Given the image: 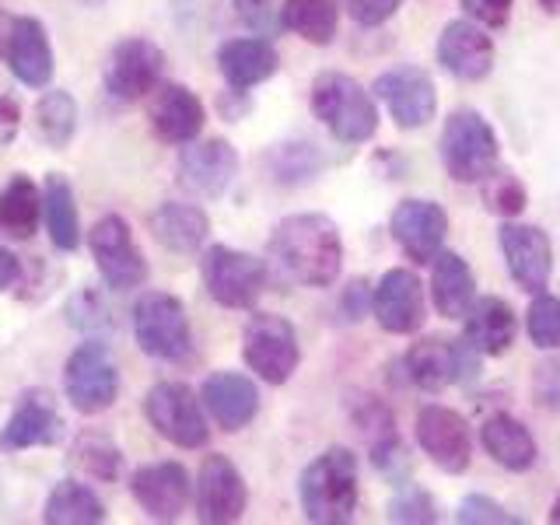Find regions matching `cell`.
Instances as JSON below:
<instances>
[{"label": "cell", "instance_id": "43", "mask_svg": "<svg viewBox=\"0 0 560 525\" xmlns=\"http://www.w3.org/2000/svg\"><path fill=\"white\" fill-rule=\"evenodd\" d=\"M455 522H463V525H518L522 518L512 515V512H504V504H498L494 498L469 494V498H463Z\"/></svg>", "mask_w": 560, "mask_h": 525}, {"label": "cell", "instance_id": "47", "mask_svg": "<svg viewBox=\"0 0 560 525\" xmlns=\"http://www.w3.org/2000/svg\"><path fill=\"white\" fill-rule=\"evenodd\" d=\"M235 14L245 28H253L259 35H273L277 32V18L270 0H235Z\"/></svg>", "mask_w": 560, "mask_h": 525}, {"label": "cell", "instance_id": "6", "mask_svg": "<svg viewBox=\"0 0 560 525\" xmlns=\"http://www.w3.org/2000/svg\"><path fill=\"white\" fill-rule=\"evenodd\" d=\"M207 294L224 308H253L267 291V262L232 245H210L200 259Z\"/></svg>", "mask_w": 560, "mask_h": 525}, {"label": "cell", "instance_id": "32", "mask_svg": "<svg viewBox=\"0 0 560 525\" xmlns=\"http://www.w3.org/2000/svg\"><path fill=\"white\" fill-rule=\"evenodd\" d=\"M43 210H46V224H49L52 245L63 249V253H74L81 245V214H78L74 186L67 183V175H60V172L46 175Z\"/></svg>", "mask_w": 560, "mask_h": 525}, {"label": "cell", "instance_id": "27", "mask_svg": "<svg viewBox=\"0 0 560 525\" xmlns=\"http://www.w3.org/2000/svg\"><path fill=\"white\" fill-rule=\"evenodd\" d=\"M277 67L280 52L273 49L270 39H256V35H249V39H228L218 49V70L235 92H249V88L270 81Z\"/></svg>", "mask_w": 560, "mask_h": 525}, {"label": "cell", "instance_id": "12", "mask_svg": "<svg viewBox=\"0 0 560 525\" xmlns=\"http://www.w3.org/2000/svg\"><path fill=\"white\" fill-rule=\"evenodd\" d=\"M0 57L8 60L11 74L28 88H46L52 81V46L39 18H0Z\"/></svg>", "mask_w": 560, "mask_h": 525}, {"label": "cell", "instance_id": "34", "mask_svg": "<svg viewBox=\"0 0 560 525\" xmlns=\"http://www.w3.org/2000/svg\"><path fill=\"white\" fill-rule=\"evenodd\" d=\"M280 25L312 46H329L340 28V0H284Z\"/></svg>", "mask_w": 560, "mask_h": 525}, {"label": "cell", "instance_id": "1", "mask_svg": "<svg viewBox=\"0 0 560 525\" xmlns=\"http://www.w3.org/2000/svg\"><path fill=\"white\" fill-rule=\"evenodd\" d=\"M270 256L302 288H332L343 270L340 228L326 214H291L270 235Z\"/></svg>", "mask_w": 560, "mask_h": 525}, {"label": "cell", "instance_id": "11", "mask_svg": "<svg viewBox=\"0 0 560 525\" xmlns=\"http://www.w3.org/2000/svg\"><path fill=\"white\" fill-rule=\"evenodd\" d=\"M375 98L385 102L393 122L399 130H420L428 127L438 113V92L428 70H420L413 63H402L393 70H382L375 78Z\"/></svg>", "mask_w": 560, "mask_h": 525}, {"label": "cell", "instance_id": "41", "mask_svg": "<svg viewBox=\"0 0 560 525\" xmlns=\"http://www.w3.org/2000/svg\"><path fill=\"white\" fill-rule=\"evenodd\" d=\"M525 332H529L533 347L557 350L560 347V298L539 291L533 294V305L525 312Z\"/></svg>", "mask_w": 560, "mask_h": 525}, {"label": "cell", "instance_id": "23", "mask_svg": "<svg viewBox=\"0 0 560 525\" xmlns=\"http://www.w3.org/2000/svg\"><path fill=\"white\" fill-rule=\"evenodd\" d=\"M200 399L207 413L214 417V424L228 434L249 428L259 413V389L249 375L242 372H214L203 378Z\"/></svg>", "mask_w": 560, "mask_h": 525}, {"label": "cell", "instance_id": "13", "mask_svg": "<svg viewBox=\"0 0 560 525\" xmlns=\"http://www.w3.org/2000/svg\"><path fill=\"white\" fill-rule=\"evenodd\" d=\"M162 70H165V52L151 39L130 35V39H119L109 52V63H105V92L116 102H140L158 88Z\"/></svg>", "mask_w": 560, "mask_h": 525}, {"label": "cell", "instance_id": "44", "mask_svg": "<svg viewBox=\"0 0 560 525\" xmlns=\"http://www.w3.org/2000/svg\"><path fill=\"white\" fill-rule=\"evenodd\" d=\"M533 399L542 410H560V361H542L533 375Z\"/></svg>", "mask_w": 560, "mask_h": 525}, {"label": "cell", "instance_id": "45", "mask_svg": "<svg viewBox=\"0 0 560 525\" xmlns=\"http://www.w3.org/2000/svg\"><path fill=\"white\" fill-rule=\"evenodd\" d=\"M399 8H402V0H347V11L361 28L385 25Z\"/></svg>", "mask_w": 560, "mask_h": 525}, {"label": "cell", "instance_id": "35", "mask_svg": "<svg viewBox=\"0 0 560 525\" xmlns=\"http://www.w3.org/2000/svg\"><path fill=\"white\" fill-rule=\"evenodd\" d=\"M39 214H43V192L35 189L28 175H14V179L0 189V232L25 242L35 235Z\"/></svg>", "mask_w": 560, "mask_h": 525}, {"label": "cell", "instance_id": "53", "mask_svg": "<svg viewBox=\"0 0 560 525\" xmlns=\"http://www.w3.org/2000/svg\"><path fill=\"white\" fill-rule=\"evenodd\" d=\"M81 4H84V8H102L105 0H81Z\"/></svg>", "mask_w": 560, "mask_h": 525}, {"label": "cell", "instance_id": "22", "mask_svg": "<svg viewBox=\"0 0 560 525\" xmlns=\"http://www.w3.org/2000/svg\"><path fill=\"white\" fill-rule=\"evenodd\" d=\"M133 501L144 508L148 518L158 522H175L189 504L192 483L183 463H148L133 472L130 480Z\"/></svg>", "mask_w": 560, "mask_h": 525}, {"label": "cell", "instance_id": "20", "mask_svg": "<svg viewBox=\"0 0 560 525\" xmlns=\"http://www.w3.org/2000/svg\"><path fill=\"white\" fill-rule=\"evenodd\" d=\"M63 417L57 399L46 389H32L18 399L8 424L0 428V452H25V448H49L63 442Z\"/></svg>", "mask_w": 560, "mask_h": 525}, {"label": "cell", "instance_id": "2", "mask_svg": "<svg viewBox=\"0 0 560 525\" xmlns=\"http://www.w3.org/2000/svg\"><path fill=\"white\" fill-rule=\"evenodd\" d=\"M358 455L332 445L305 466L298 480V501L315 525H347L358 515Z\"/></svg>", "mask_w": 560, "mask_h": 525}, {"label": "cell", "instance_id": "30", "mask_svg": "<svg viewBox=\"0 0 560 525\" xmlns=\"http://www.w3.org/2000/svg\"><path fill=\"white\" fill-rule=\"evenodd\" d=\"M148 228L158 245H165L168 253H200L210 235V218L197 203H162L151 210Z\"/></svg>", "mask_w": 560, "mask_h": 525}, {"label": "cell", "instance_id": "31", "mask_svg": "<svg viewBox=\"0 0 560 525\" xmlns=\"http://www.w3.org/2000/svg\"><path fill=\"white\" fill-rule=\"evenodd\" d=\"M402 368H407V378L420 393L438 396L455 382V350L448 340H438V337L417 340L407 354H402Z\"/></svg>", "mask_w": 560, "mask_h": 525}, {"label": "cell", "instance_id": "16", "mask_svg": "<svg viewBox=\"0 0 560 525\" xmlns=\"http://www.w3.org/2000/svg\"><path fill=\"white\" fill-rule=\"evenodd\" d=\"M249 508V487H245L238 466L228 455H203L197 477V518L207 525L238 522Z\"/></svg>", "mask_w": 560, "mask_h": 525}, {"label": "cell", "instance_id": "37", "mask_svg": "<svg viewBox=\"0 0 560 525\" xmlns=\"http://www.w3.org/2000/svg\"><path fill=\"white\" fill-rule=\"evenodd\" d=\"M270 172L284 186H305L323 172V154L308 140H288L270 151Z\"/></svg>", "mask_w": 560, "mask_h": 525}, {"label": "cell", "instance_id": "18", "mask_svg": "<svg viewBox=\"0 0 560 525\" xmlns=\"http://www.w3.org/2000/svg\"><path fill=\"white\" fill-rule=\"evenodd\" d=\"M389 232L402 249V256L413 259L417 267H424V262H431L445 249L448 214H445V207L434 200H402L389 218Z\"/></svg>", "mask_w": 560, "mask_h": 525}, {"label": "cell", "instance_id": "28", "mask_svg": "<svg viewBox=\"0 0 560 525\" xmlns=\"http://www.w3.org/2000/svg\"><path fill=\"white\" fill-rule=\"evenodd\" d=\"M480 445L490 459L508 472H525V469H533L539 459V445H536L533 431L512 413L487 417L483 428H480Z\"/></svg>", "mask_w": 560, "mask_h": 525}, {"label": "cell", "instance_id": "50", "mask_svg": "<svg viewBox=\"0 0 560 525\" xmlns=\"http://www.w3.org/2000/svg\"><path fill=\"white\" fill-rule=\"evenodd\" d=\"M18 277H22V262H18L14 253H8L4 245H0V291H8L18 284Z\"/></svg>", "mask_w": 560, "mask_h": 525}, {"label": "cell", "instance_id": "51", "mask_svg": "<svg viewBox=\"0 0 560 525\" xmlns=\"http://www.w3.org/2000/svg\"><path fill=\"white\" fill-rule=\"evenodd\" d=\"M539 8L547 14H560V0H539Z\"/></svg>", "mask_w": 560, "mask_h": 525}, {"label": "cell", "instance_id": "7", "mask_svg": "<svg viewBox=\"0 0 560 525\" xmlns=\"http://www.w3.org/2000/svg\"><path fill=\"white\" fill-rule=\"evenodd\" d=\"M242 358L267 385H284L298 372L302 347H298V329L273 312H256L242 332Z\"/></svg>", "mask_w": 560, "mask_h": 525}, {"label": "cell", "instance_id": "19", "mask_svg": "<svg viewBox=\"0 0 560 525\" xmlns=\"http://www.w3.org/2000/svg\"><path fill=\"white\" fill-rule=\"evenodd\" d=\"M372 315L378 326L393 337H410L428 319V305H424V288H420L417 273L410 270H385L382 280L372 291Z\"/></svg>", "mask_w": 560, "mask_h": 525}, {"label": "cell", "instance_id": "10", "mask_svg": "<svg viewBox=\"0 0 560 525\" xmlns=\"http://www.w3.org/2000/svg\"><path fill=\"white\" fill-rule=\"evenodd\" d=\"M92 256L102 280L113 291H133L148 280V259L137 249V238L127 218L105 214L92 228Z\"/></svg>", "mask_w": 560, "mask_h": 525}, {"label": "cell", "instance_id": "46", "mask_svg": "<svg viewBox=\"0 0 560 525\" xmlns=\"http://www.w3.org/2000/svg\"><path fill=\"white\" fill-rule=\"evenodd\" d=\"M515 0H463L466 18H472L483 28H504L508 18H512Z\"/></svg>", "mask_w": 560, "mask_h": 525}, {"label": "cell", "instance_id": "4", "mask_svg": "<svg viewBox=\"0 0 560 525\" xmlns=\"http://www.w3.org/2000/svg\"><path fill=\"white\" fill-rule=\"evenodd\" d=\"M133 337L148 358L186 364L192 361V329L186 305L168 291H148L133 305Z\"/></svg>", "mask_w": 560, "mask_h": 525}, {"label": "cell", "instance_id": "17", "mask_svg": "<svg viewBox=\"0 0 560 525\" xmlns=\"http://www.w3.org/2000/svg\"><path fill=\"white\" fill-rule=\"evenodd\" d=\"M238 175V151L224 137L189 140L179 154V183L192 197L218 200Z\"/></svg>", "mask_w": 560, "mask_h": 525}, {"label": "cell", "instance_id": "49", "mask_svg": "<svg viewBox=\"0 0 560 525\" xmlns=\"http://www.w3.org/2000/svg\"><path fill=\"white\" fill-rule=\"evenodd\" d=\"M18 127H22V105H18L14 95L0 92V148L18 137Z\"/></svg>", "mask_w": 560, "mask_h": 525}, {"label": "cell", "instance_id": "36", "mask_svg": "<svg viewBox=\"0 0 560 525\" xmlns=\"http://www.w3.org/2000/svg\"><path fill=\"white\" fill-rule=\"evenodd\" d=\"M78 130V102L70 92H46L35 105V137L46 148L63 151Z\"/></svg>", "mask_w": 560, "mask_h": 525}, {"label": "cell", "instance_id": "52", "mask_svg": "<svg viewBox=\"0 0 560 525\" xmlns=\"http://www.w3.org/2000/svg\"><path fill=\"white\" fill-rule=\"evenodd\" d=\"M550 522L560 525V494H557V501H553V508H550Z\"/></svg>", "mask_w": 560, "mask_h": 525}, {"label": "cell", "instance_id": "39", "mask_svg": "<svg viewBox=\"0 0 560 525\" xmlns=\"http://www.w3.org/2000/svg\"><path fill=\"white\" fill-rule=\"evenodd\" d=\"M480 197L490 214H498L504 221L518 218L525 203H529V192H525L522 179L512 168H490L480 179Z\"/></svg>", "mask_w": 560, "mask_h": 525}, {"label": "cell", "instance_id": "42", "mask_svg": "<svg viewBox=\"0 0 560 525\" xmlns=\"http://www.w3.org/2000/svg\"><path fill=\"white\" fill-rule=\"evenodd\" d=\"M389 522H399V525H431V522H438L434 498L428 494L424 487L402 483L393 494V501H389Z\"/></svg>", "mask_w": 560, "mask_h": 525}, {"label": "cell", "instance_id": "25", "mask_svg": "<svg viewBox=\"0 0 560 525\" xmlns=\"http://www.w3.org/2000/svg\"><path fill=\"white\" fill-rule=\"evenodd\" d=\"M463 323H466L463 340L477 347L483 358L508 354L512 343H515V337H518V315L498 294L477 298V302L469 305V312L463 315Z\"/></svg>", "mask_w": 560, "mask_h": 525}, {"label": "cell", "instance_id": "14", "mask_svg": "<svg viewBox=\"0 0 560 525\" xmlns=\"http://www.w3.org/2000/svg\"><path fill=\"white\" fill-rule=\"evenodd\" d=\"M501 256L512 280L529 294L547 291L550 273H553V245L550 235L539 224H522V221H504L501 232Z\"/></svg>", "mask_w": 560, "mask_h": 525}, {"label": "cell", "instance_id": "9", "mask_svg": "<svg viewBox=\"0 0 560 525\" xmlns=\"http://www.w3.org/2000/svg\"><path fill=\"white\" fill-rule=\"evenodd\" d=\"M144 417L165 442L179 448H203L210 428L203 420L200 396L186 382H158L144 396Z\"/></svg>", "mask_w": 560, "mask_h": 525}, {"label": "cell", "instance_id": "24", "mask_svg": "<svg viewBox=\"0 0 560 525\" xmlns=\"http://www.w3.org/2000/svg\"><path fill=\"white\" fill-rule=\"evenodd\" d=\"M148 119L165 144H189V140L200 137L207 113L203 102L186 84H162L151 98Z\"/></svg>", "mask_w": 560, "mask_h": 525}, {"label": "cell", "instance_id": "29", "mask_svg": "<svg viewBox=\"0 0 560 525\" xmlns=\"http://www.w3.org/2000/svg\"><path fill=\"white\" fill-rule=\"evenodd\" d=\"M431 302L442 319H463L477 302V277L459 253L442 249L431 259Z\"/></svg>", "mask_w": 560, "mask_h": 525}, {"label": "cell", "instance_id": "3", "mask_svg": "<svg viewBox=\"0 0 560 525\" xmlns=\"http://www.w3.org/2000/svg\"><path fill=\"white\" fill-rule=\"evenodd\" d=\"M312 116L340 140V144H364L378 130V105L372 92L340 70H326L312 84Z\"/></svg>", "mask_w": 560, "mask_h": 525}, {"label": "cell", "instance_id": "38", "mask_svg": "<svg viewBox=\"0 0 560 525\" xmlns=\"http://www.w3.org/2000/svg\"><path fill=\"white\" fill-rule=\"evenodd\" d=\"M74 463L102 483H113L122 469V452L109 434L102 431H84L74 442Z\"/></svg>", "mask_w": 560, "mask_h": 525}, {"label": "cell", "instance_id": "26", "mask_svg": "<svg viewBox=\"0 0 560 525\" xmlns=\"http://www.w3.org/2000/svg\"><path fill=\"white\" fill-rule=\"evenodd\" d=\"M350 420L361 431V438L368 442V452H372V463L396 477V469H402L407 463V448H402V438L396 431V417L375 396H361L354 407H350Z\"/></svg>", "mask_w": 560, "mask_h": 525}, {"label": "cell", "instance_id": "40", "mask_svg": "<svg viewBox=\"0 0 560 525\" xmlns=\"http://www.w3.org/2000/svg\"><path fill=\"white\" fill-rule=\"evenodd\" d=\"M67 323L88 332V337H102L113 329V308L105 302V294L95 288H81L78 294H70L67 302Z\"/></svg>", "mask_w": 560, "mask_h": 525}, {"label": "cell", "instance_id": "5", "mask_svg": "<svg viewBox=\"0 0 560 525\" xmlns=\"http://www.w3.org/2000/svg\"><path fill=\"white\" fill-rule=\"evenodd\" d=\"M438 154L455 183H480L490 168H498L501 144L494 127L477 109H455L442 127Z\"/></svg>", "mask_w": 560, "mask_h": 525}, {"label": "cell", "instance_id": "48", "mask_svg": "<svg viewBox=\"0 0 560 525\" xmlns=\"http://www.w3.org/2000/svg\"><path fill=\"white\" fill-rule=\"evenodd\" d=\"M340 312L347 315L350 323H361L368 312H372V291H368V284L364 280H354L347 291H343V298H340Z\"/></svg>", "mask_w": 560, "mask_h": 525}, {"label": "cell", "instance_id": "8", "mask_svg": "<svg viewBox=\"0 0 560 525\" xmlns=\"http://www.w3.org/2000/svg\"><path fill=\"white\" fill-rule=\"evenodd\" d=\"M63 393L70 399V407H74L78 413H84V417L102 413V410L113 407L116 396H119V364L113 358L109 343H102L98 337H92L67 358Z\"/></svg>", "mask_w": 560, "mask_h": 525}, {"label": "cell", "instance_id": "33", "mask_svg": "<svg viewBox=\"0 0 560 525\" xmlns=\"http://www.w3.org/2000/svg\"><path fill=\"white\" fill-rule=\"evenodd\" d=\"M46 525H98L105 522V504L81 480H60L46 498Z\"/></svg>", "mask_w": 560, "mask_h": 525}, {"label": "cell", "instance_id": "15", "mask_svg": "<svg viewBox=\"0 0 560 525\" xmlns=\"http://www.w3.org/2000/svg\"><path fill=\"white\" fill-rule=\"evenodd\" d=\"M417 445L424 448L428 459L442 472H466L472 459V438L469 424L459 410L431 402L417 413Z\"/></svg>", "mask_w": 560, "mask_h": 525}, {"label": "cell", "instance_id": "21", "mask_svg": "<svg viewBox=\"0 0 560 525\" xmlns=\"http://www.w3.org/2000/svg\"><path fill=\"white\" fill-rule=\"evenodd\" d=\"M438 63L455 81H483L494 70V39L472 18H455L438 35Z\"/></svg>", "mask_w": 560, "mask_h": 525}]
</instances>
